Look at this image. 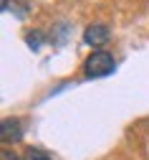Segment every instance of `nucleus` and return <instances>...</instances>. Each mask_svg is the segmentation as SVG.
Listing matches in <instances>:
<instances>
[{
  "label": "nucleus",
  "instance_id": "nucleus-1",
  "mask_svg": "<svg viewBox=\"0 0 149 160\" xmlns=\"http://www.w3.org/2000/svg\"><path fill=\"white\" fill-rule=\"evenodd\" d=\"M114 69H116V61H114V56L109 51H94L86 61H83V74H86V79H104V76L114 74Z\"/></svg>",
  "mask_w": 149,
  "mask_h": 160
},
{
  "label": "nucleus",
  "instance_id": "nucleus-3",
  "mask_svg": "<svg viewBox=\"0 0 149 160\" xmlns=\"http://www.w3.org/2000/svg\"><path fill=\"white\" fill-rule=\"evenodd\" d=\"M0 137H3V142H18V140H23V125H20V119L5 117L0 122Z\"/></svg>",
  "mask_w": 149,
  "mask_h": 160
},
{
  "label": "nucleus",
  "instance_id": "nucleus-4",
  "mask_svg": "<svg viewBox=\"0 0 149 160\" xmlns=\"http://www.w3.org/2000/svg\"><path fill=\"white\" fill-rule=\"evenodd\" d=\"M26 41H28L30 48H40V43H43V33H40V31H30Z\"/></svg>",
  "mask_w": 149,
  "mask_h": 160
},
{
  "label": "nucleus",
  "instance_id": "nucleus-6",
  "mask_svg": "<svg viewBox=\"0 0 149 160\" xmlns=\"http://www.w3.org/2000/svg\"><path fill=\"white\" fill-rule=\"evenodd\" d=\"M3 160H26V158H20V155H15V152H10L8 148L3 150Z\"/></svg>",
  "mask_w": 149,
  "mask_h": 160
},
{
  "label": "nucleus",
  "instance_id": "nucleus-2",
  "mask_svg": "<svg viewBox=\"0 0 149 160\" xmlns=\"http://www.w3.org/2000/svg\"><path fill=\"white\" fill-rule=\"evenodd\" d=\"M109 38H111V31L104 23H94V26H89L86 31H83V41H86L89 46H94V51H101V46L109 43Z\"/></svg>",
  "mask_w": 149,
  "mask_h": 160
},
{
  "label": "nucleus",
  "instance_id": "nucleus-5",
  "mask_svg": "<svg viewBox=\"0 0 149 160\" xmlns=\"http://www.w3.org/2000/svg\"><path fill=\"white\" fill-rule=\"evenodd\" d=\"M23 158H26V160H51L46 152H40V150H35V148H28Z\"/></svg>",
  "mask_w": 149,
  "mask_h": 160
}]
</instances>
